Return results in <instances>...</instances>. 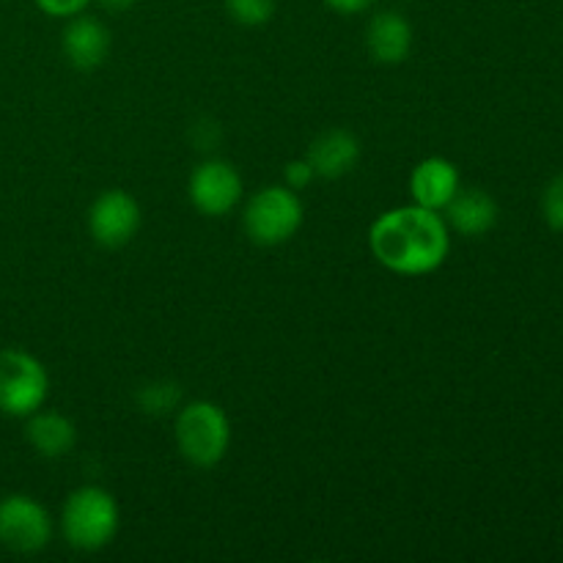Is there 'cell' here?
I'll use <instances>...</instances> for the list:
<instances>
[{
	"label": "cell",
	"mask_w": 563,
	"mask_h": 563,
	"mask_svg": "<svg viewBox=\"0 0 563 563\" xmlns=\"http://www.w3.org/2000/svg\"><path fill=\"white\" fill-rule=\"evenodd\" d=\"M368 247L385 269L418 278L443 267L451 251V229L440 212L410 203L374 220Z\"/></svg>",
	"instance_id": "cell-1"
},
{
	"label": "cell",
	"mask_w": 563,
	"mask_h": 563,
	"mask_svg": "<svg viewBox=\"0 0 563 563\" xmlns=\"http://www.w3.org/2000/svg\"><path fill=\"white\" fill-rule=\"evenodd\" d=\"M60 531L75 550L97 553L113 542L119 531V506L102 487H80L66 498Z\"/></svg>",
	"instance_id": "cell-2"
},
{
	"label": "cell",
	"mask_w": 563,
	"mask_h": 563,
	"mask_svg": "<svg viewBox=\"0 0 563 563\" xmlns=\"http://www.w3.org/2000/svg\"><path fill=\"white\" fill-rule=\"evenodd\" d=\"M176 445L196 467H214L223 462L231 445V423L212 401H190L176 412Z\"/></svg>",
	"instance_id": "cell-3"
},
{
	"label": "cell",
	"mask_w": 563,
	"mask_h": 563,
	"mask_svg": "<svg viewBox=\"0 0 563 563\" xmlns=\"http://www.w3.org/2000/svg\"><path fill=\"white\" fill-rule=\"evenodd\" d=\"M302 218H306V209L297 190L269 185L247 201L242 220H245V234L256 245L273 247L289 242L300 231Z\"/></svg>",
	"instance_id": "cell-4"
},
{
	"label": "cell",
	"mask_w": 563,
	"mask_h": 563,
	"mask_svg": "<svg viewBox=\"0 0 563 563\" xmlns=\"http://www.w3.org/2000/svg\"><path fill=\"white\" fill-rule=\"evenodd\" d=\"M49 394V377L42 361L22 350H0V412L27 418L42 410Z\"/></svg>",
	"instance_id": "cell-5"
},
{
	"label": "cell",
	"mask_w": 563,
	"mask_h": 563,
	"mask_svg": "<svg viewBox=\"0 0 563 563\" xmlns=\"http://www.w3.org/2000/svg\"><path fill=\"white\" fill-rule=\"evenodd\" d=\"M53 539V520L38 500L27 495H9L0 500V544L11 553L31 555Z\"/></svg>",
	"instance_id": "cell-6"
},
{
	"label": "cell",
	"mask_w": 563,
	"mask_h": 563,
	"mask_svg": "<svg viewBox=\"0 0 563 563\" xmlns=\"http://www.w3.org/2000/svg\"><path fill=\"white\" fill-rule=\"evenodd\" d=\"M190 192L192 207L198 209L207 218H225L229 212H234V207L242 198V176L225 159H203L190 176Z\"/></svg>",
	"instance_id": "cell-7"
},
{
	"label": "cell",
	"mask_w": 563,
	"mask_h": 563,
	"mask_svg": "<svg viewBox=\"0 0 563 563\" xmlns=\"http://www.w3.org/2000/svg\"><path fill=\"white\" fill-rule=\"evenodd\" d=\"M141 229V207L126 190H104L88 209V231L102 247H124Z\"/></svg>",
	"instance_id": "cell-8"
},
{
	"label": "cell",
	"mask_w": 563,
	"mask_h": 563,
	"mask_svg": "<svg viewBox=\"0 0 563 563\" xmlns=\"http://www.w3.org/2000/svg\"><path fill=\"white\" fill-rule=\"evenodd\" d=\"M460 170L445 157H427L412 168L410 196L412 203L432 212H443L451 198L460 192Z\"/></svg>",
	"instance_id": "cell-9"
},
{
	"label": "cell",
	"mask_w": 563,
	"mask_h": 563,
	"mask_svg": "<svg viewBox=\"0 0 563 563\" xmlns=\"http://www.w3.org/2000/svg\"><path fill=\"white\" fill-rule=\"evenodd\" d=\"M110 53V33L97 16L75 14L64 31V55L75 69L93 71Z\"/></svg>",
	"instance_id": "cell-10"
},
{
	"label": "cell",
	"mask_w": 563,
	"mask_h": 563,
	"mask_svg": "<svg viewBox=\"0 0 563 563\" xmlns=\"http://www.w3.org/2000/svg\"><path fill=\"white\" fill-rule=\"evenodd\" d=\"M306 159L317 179H341L361 159V141L350 130H324L313 137Z\"/></svg>",
	"instance_id": "cell-11"
},
{
	"label": "cell",
	"mask_w": 563,
	"mask_h": 563,
	"mask_svg": "<svg viewBox=\"0 0 563 563\" xmlns=\"http://www.w3.org/2000/svg\"><path fill=\"white\" fill-rule=\"evenodd\" d=\"M366 47L377 64H401L412 49L410 20L399 11H377L366 27Z\"/></svg>",
	"instance_id": "cell-12"
},
{
	"label": "cell",
	"mask_w": 563,
	"mask_h": 563,
	"mask_svg": "<svg viewBox=\"0 0 563 563\" xmlns=\"http://www.w3.org/2000/svg\"><path fill=\"white\" fill-rule=\"evenodd\" d=\"M443 220L451 231L462 236H484L495 229L500 218L498 201L484 190H460L443 209Z\"/></svg>",
	"instance_id": "cell-13"
},
{
	"label": "cell",
	"mask_w": 563,
	"mask_h": 563,
	"mask_svg": "<svg viewBox=\"0 0 563 563\" xmlns=\"http://www.w3.org/2000/svg\"><path fill=\"white\" fill-rule=\"evenodd\" d=\"M25 438L38 456H44V460H60V456H66L75 449L77 429L60 412L36 410L33 416H27Z\"/></svg>",
	"instance_id": "cell-14"
},
{
	"label": "cell",
	"mask_w": 563,
	"mask_h": 563,
	"mask_svg": "<svg viewBox=\"0 0 563 563\" xmlns=\"http://www.w3.org/2000/svg\"><path fill=\"white\" fill-rule=\"evenodd\" d=\"M181 401V388L168 379H157V383H148L137 390V407L148 416H165L170 410H179Z\"/></svg>",
	"instance_id": "cell-15"
},
{
	"label": "cell",
	"mask_w": 563,
	"mask_h": 563,
	"mask_svg": "<svg viewBox=\"0 0 563 563\" xmlns=\"http://www.w3.org/2000/svg\"><path fill=\"white\" fill-rule=\"evenodd\" d=\"M225 11L245 27L267 25L275 14V0H225Z\"/></svg>",
	"instance_id": "cell-16"
},
{
	"label": "cell",
	"mask_w": 563,
	"mask_h": 563,
	"mask_svg": "<svg viewBox=\"0 0 563 563\" xmlns=\"http://www.w3.org/2000/svg\"><path fill=\"white\" fill-rule=\"evenodd\" d=\"M542 212L550 229L561 231L563 234V174L555 176V179L548 185V190H544Z\"/></svg>",
	"instance_id": "cell-17"
},
{
	"label": "cell",
	"mask_w": 563,
	"mask_h": 563,
	"mask_svg": "<svg viewBox=\"0 0 563 563\" xmlns=\"http://www.w3.org/2000/svg\"><path fill=\"white\" fill-rule=\"evenodd\" d=\"M33 3H36L38 9H42L47 16L69 20V16L82 14V11H86V5L91 3V0H33Z\"/></svg>",
	"instance_id": "cell-18"
},
{
	"label": "cell",
	"mask_w": 563,
	"mask_h": 563,
	"mask_svg": "<svg viewBox=\"0 0 563 563\" xmlns=\"http://www.w3.org/2000/svg\"><path fill=\"white\" fill-rule=\"evenodd\" d=\"M284 176H286V187H291V190H302V187H308L313 179H317V176H313V168L308 165V159H291V163L286 165Z\"/></svg>",
	"instance_id": "cell-19"
},
{
	"label": "cell",
	"mask_w": 563,
	"mask_h": 563,
	"mask_svg": "<svg viewBox=\"0 0 563 563\" xmlns=\"http://www.w3.org/2000/svg\"><path fill=\"white\" fill-rule=\"evenodd\" d=\"M324 3L333 11H339V14H361V11H366L374 0H324Z\"/></svg>",
	"instance_id": "cell-20"
},
{
	"label": "cell",
	"mask_w": 563,
	"mask_h": 563,
	"mask_svg": "<svg viewBox=\"0 0 563 563\" xmlns=\"http://www.w3.org/2000/svg\"><path fill=\"white\" fill-rule=\"evenodd\" d=\"M99 5H102L104 11H110V14H124V11L135 9L137 0H97Z\"/></svg>",
	"instance_id": "cell-21"
}]
</instances>
